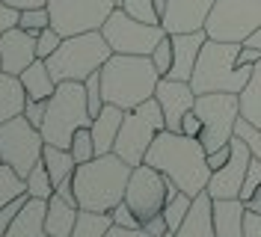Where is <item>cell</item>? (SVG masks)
Returning a JSON list of instances; mask_svg holds the SVG:
<instances>
[{
  "label": "cell",
  "mask_w": 261,
  "mask_h": 237,
  "mask_svg": "<svg viewBox=\"0 0 261 237\" xmlns=\"http://www.w3.org/2000/svg\"><path fill=\"white\" fill-rule=\"evenodd\" d=\"M146 163L161 169L166 178H172L187 196H199L208 190V181H211V166H208V151L202 140L196 137H187L181 130H161L151 148L146 154Z\"/></svg>",
  "instance_id": "6da1fadb"
},
{
  "label": "cell",
  "mask_w": 261,
  "mask_h": 237,
  "mask_svg": "<svg viewBox=\"0 0 261 237\" xmlns=\"http://www.w3.org/2000/svg\"><path fill=\"white\" fill-rule=\"evenodd\" d=\"M130 172H134V166L128 160H122L116 151L98 154V157L86 160V163H77V169H74V193H77L81 210L110 214L125 199Z\"/></svg>",
  "instance_id": "7a4b0ae2"
},
{
  "label": "cell",
  "mask_w": 261,
  "mask_h": 237,
  "mask_svg": "<svg viewBox=\"0 0 261 237\" xmlns=\"http://www.w3.org/2000/svg\"><path fill=\"white\" fill-rule=\"evenodd\" d=\"M161 83V71L154 68L151 57L137 54H113L101 65V89L104 101L116 104L122 110H134L143 101L154 98Z\"/></svg>",
  "instance_id": "3957f363"
},
{
  "label": "cell",
  "mask_w": 261,
  "mask_h": 237,
  "mask_svg": "<svg viewBox=\"0 0 261 237\" xmlns=\"http://www.w3.org/2000/svg\"><path fill=\"white\" fill-rule=\"evenodd\" d=\"M238 50H241L238 42L208 39L202 54H199V60H196L193 77H190L193 92L196 95H205V92L241 95V89L246 86V80L252 74V65H238Z\"/></svg>",
  "instance_id": "277c9868"
},
{
  "label": "cell",
  "mask_w": 261,
  "mask_h": 237,
  "mask_svg": "<svg viewBox=\"0 0 261 237\" xmlns=\"http://www.w3.org/2000/svg\"><path fill=\"white\" fill-rule=\"evenodd\" d=\"M113 57V47L104 39L101 30L77 33V36H65L63 45L48 57V68L57 83L63 80H86L89 74L101 71V65Z\"/></svg>",
  "instance_id": "5b68a950"
},
{
  "label": "cell",
  "mask_w": 261,
  "mask_h": 237,
  "mask_svg": "<svg viewBox=\"0 0 261 237\" xmlns=\"http://www.w3.org/2000/svg\"><path fill=\"white\" fill-rule=\"evenodd\" d=\"M89 125H92V113H89V101H86V86L81 80L57 83V92L48 98V116L42 125L45 142L68 148L74 140V130Z\"/></svg>",
  "instance_id": "8992f818"
},
{
  "label": "cell",
  "mask_w": 261,
  "mask_h": 237,
  "mask_svg": "<svg viewBox=\"0 0 261 237\" xmlns=\"http://www.w3.org/2000/svg\"><path fill=\"white\" fill-rule=\"evenodd\" d=\"M161 130H166V116H163L158 98H148L140 107L125 110V122L116 137L113 151L122 160H128L130 166H140V163H146L148 148Z\"/></svg>",
  "instance_id": "52a82bcc"
},
{
  "label": "cell",
  "mask_w": 261,
  "mask_h": 237,
  "mask_svg": "<svg viewBox=\"0 0 261 237\" xmlns=\"http://www.w3.org/2000/svg\"><path fill=\"white\" fill-rule=\"evenodd\" d=\"M199 116H202V145L205 151L211 154L217 148H223L231 142L234 137V125L241 119V95L234 92H205L196 95V107Z\"/></svg>",
  "instance_id": "ba28073f"
},
{
  "label": "cell",
  "mask_w": 261,
  "mask_h": 237,
  "mask_svg": "<svg viewBox=\"0 0 261 237\" xmlns=\"http://www.w3.org/2000/svg\"><path fill=\"white\" fill-rule=\"evenodd\" d=\"M42 151L45 137L24 113L0 125V160L9 163L21 178H27L36 163H42Z\"/></svg>",
  "instance_id": "9c48e42d"
},
{
  "label": "cell",
  "mask_w": 261,
  "mask_h": 237,
  "mask_svg": "<svg viewBox=\"0 0 261 237\" xmlns=\"http://www.w3.org/2000/svg\"><path fill=\"white\" fill-rule=\"evenodd\" d=\"M258 27H261V0H217L208 21H205L208 39L238 42V45H244Z\"/></svg>",
  "instance_id": "30bf717a"
},
{
  "label": "cell",
  "mask_w": 261,
  "mask_h": 237,
  "mask_svg": "<svg viewBox=\"0 0 261 237\" xmlns=\"http://www.w3.org/2000/svg\"><path fill=\"white\" fill-rule=\"evenodd\" d=\"M101 33L110 42L113 54H137V57H151V50L161 45L163 36H169L163 30V24L137 21L134 15H128L119 6L113 9V15L107 18V24L101 27Z\"/></svg>",
  "instance_id": "8fae6325"
},
{
  "label": "cell",
  "mask_w": 261,
  "mask_h": 237,
  "mask_svg": "<svg viewBox=\"0 0 261 237\" xmlns=\"http://www.w3.org/2000/svg\"><path fill=\"white\" fill-rule=\"evenodd\" d=\"M116 6L119 0H48L50 27H57L63 36L101 30Z\"/></svg>",
  "instance_id": "7c38bea8"
},
{
  "label": "cell",
  "mask_w": 261,
  "mask_h": 237,
  "mask_svg": "<svg viewBox=\"0 0 261 237\" xmlns=\"http://www.w3.org/2000/svg\"><path fill=\"white\" fill-rule=\"evenodd\" d=\"M125 202H128L137 217L146 222L148 217L154 214H163V205H166V175L148 163H140L134 166L128 181V190H125Z\"/></svg>",
  "instance_id": "4fadbf2b"
},
{
  "label": "cell",
  "mask_w": 261,
  "mask_h": 237,
  "mask_svg": "<svg viewBox=\"0 0 261 237\" xmlns=\"http://www.w3.org/2000/svg\"><path fill=\"white\" fill-rule=\"evenodd\" d=\"M249 163H252V151L241 137H231V157L226 166L214 169L211 181H208V196L211 199H238L241 190H244L246 172H249Z\"/></svg>",
  "instance_id": "5bb4252c"
},
{
  "label": "cell",
  "mask_w": 261,
  "mask_h": 237,
  "mask_svg": "<svg viewBox=\"0 0 261 237\" xmlns=\"http://www.w3.org/2000/svg\"><path fill=\"white\" fill-rule=\"evenodd\" d=\"M154 98H158L163 116H166V127H169V130H181L184 116L196 107V92H193V86H190L187 80L161 77Z\"/></svg>",
  "instance_id": "9a60e30c"
},
{
  "label": "cell",
  "mask_w": 261,
  "mask_h": 237,
  "mask_svg": "<svg viewBox=\"0 0 261 237\" xmlns=\"http://www.w3.org/2000/svg\"><path fill=\"white\" fill-rule=\"evenodd\" d=\"M39 33H30L24 27H12L0 36V63L6 74H21L30 63L39 60V42H36Z\"/></svg>",
  "instance_id": "2e32d148"
},
{
  "label": "cell",
  "mask_w": 261,
  "mask_h": 237,
  "mask_svg": "<svg viewBox=\"0 0 261 237\" xmlns=\"http://www.w3.org/2000/svg\"><path fill=\"white\" fill-rule=\"evenodd\" d=\"M217 0H169L163 12V30L169 33H193L205 30V21L211 15Z\"/></svg>",
  "instance_id": "e0dca14e"
},
{
  "label": "cell",
  "mask_w": 261,
  "mask_h": 237,
  "mask_svg": "<svg viewBox=\"0 0 261 237\" xmlns=\"http://www.w3.org/2000/svg\"><path fill=\"white\" fill-rule=\"evenodd\" d=\"M208 42V33L205 30H193V33H172V47H175V60H172V68L166 77L175 80H187L193 77L196 60L202 54V47Z\"/></svg>",
  "instance_id": "ac0fdd59"
},
{
  "label": "cell",
  "mask_w": 261,
  "mask_h": 237,
  "mask_svg": "<svg viewBox=\"0 0 261 237\" xmlns=\"http://www.w3.org/2000/svg\"><path fill=\"white\" fill-rule=\"evenodd\" d=\"M175 237H217V228H214V199L208 196V190L193 199V207L187 210V217L178 225Z\"/></svg>",
  "instance_id": "d6986e66"
},
{
  "label": "cell",
  "mask_w": 261,
  "mask_h": 237,
  "mask_svg": "<svg viewBox=\"0 0 261 237\" xmlns=\"http://www.w3.org/2000/svg\"><path fill=\"white\" fill-rule=\"evenodd\" d=\"M45 214H48V199H33L30 196L3 237H48Z\"/></svg>",
  "instance_id": "ffe728a7"
},
{
  "label": "cell",
  "mask_w": 261,
  "mask_h": 237,
  "mask_svg": "<svg viewBox=\"0 0 261 237\" xmlns=\"http://www.w3.org/2000/svg\"><path fill=\"white\" fill-rule=\"evenodd\" d=\"M122 122H125V110L116 107V104H104L101 113L92 119L89 130H92L98 154H110V151H113L116 137H119V130H122Z\"/></svg>",
  "instance_id": "44dd1931"
},
{
  "label": "cell",
  "mask_w": 261,
  "mask_h": 237,
  "mask_svg": "<svg viewBox=\"0 0 261 237\" xmlns=\"http://www.w3.org/2000/svg\"><path fill=\"white\" fill-rule=\"evenodd\" d=\"M244 199H214V228L217 237H244Z\"/></svg>",
  "instance_id": "7402d4cb"
},
{
  "label": "cell",
  "mask_w": 261,
  "mask_h": 237,
  "mask_svg": "<svg viewBox=\"0 0 261 237\" xmlns=\"http://www.w3.org/2000/svg\"><path fill=\"white\" fill-rule=\"evenodd\" d=\"M77 214H81V207L65 202L63 196L54 193L48 199V214H45L48 237H71L74 234V225H77Z\"/></svg>",
  "instance_id": "603a6c76"
},
{
  "label": "cell",
  "mask_w": 261,
  "mask_h": 237,
  "mask_svg": "<svg viewBox=\"0 0 261 237\" xmlns=\"http://www.w3.org/2000/svg\"><path fill=\"white\" fill-rule=\"evenodd\" d=\"M18 77H21V83H24L27 98L48 101L50 95L57 92V80H54V74H50L48 60H36V63H30L21 74H18Z\"/></svg>",
  "instance_id": "cb8c5ba5"
},
{
  "label": "cell",
  "mask_w": 261,
  "mask_h": 237,
  "mask_svg": "<svg viewBox=\"0 0 261 237\" xmlns=\"http://www.w3.org/2000/svg\"><path fill=\"white\" fill-rule=\"evenodd\" d=\"M27 107V92H24V83L18 74H6L0 71V125L21 116Z\"/></svg>",
  "instance_id": "d4e9b609"
},
{
  "label": "cell",
  "mask_w": 261,
  "mask_h": 237,
  "mask_svg": "<svg viewBox=\"0 0 261 237\" xmlns=\"http://www.w3.org/2000/svg\"><path fill=\"white\" fill-rule=\"evenodd\" d=\"M42 160H45V166H48L54 187H57L60 181H65V178H74L77 160H74V154H71V148H60V145H54V142H45Z\"/></svg>",
  "instance_id": "484cf974"
},
{
  "label": "cell",
  "mask_w": 261,
  "mask_h": 237,
  "mask_svg": "<svg viewBox=\"0 0 261 237\" xmlns=\"http://www.w3.org/2000/svg\"><path fill=\"white\" fill-rule=\"evenodd\" d=\"M241 116L252 125H261V60L252 65V74L241 89Z\"/></svg>",
  "instance_id": "4316f807"
},
{
  "label": "cell",
  "mask_w": 261,
  "mask_h": 237,
  "mask_svg": "<svg viewBox=\"0 0 261 237\" xmlns=\"http://www.w3.org/2000/svg\"><path fill=\"white\" fill-rule=\"evenodd\" d=\"M113 225V214H101V210H81L77 225L71 237H104Z\"/></svg>",
  "instance_id": "83f0119b"
},
{
  "label": "cell",
  "mask_w": 261,
  "mask_h": 237,
  "mask_svg": "<svg viewBox=\"0 0 261 237\" xmlns=\"http://www.w3.org/2000/svg\"><path fill=\"white\" fill-rule=\"evenodd\" d=\"M27 193V181L9 166V163H0V207L15 202L18 196Z\"/></svg>",
  "instance_id": "f1b7e54d"
},
{
  "label": "cell",
  "mask_w": 261,
  "mask_h": 237,
  "mask_svg": "<svg viewBox=\"0 0 261 237\" xmlns=\"http://www.w3.org/2000/svg\"><path fill=\"white\" fill-rule=\"evenodd\" d=\"M190 207H193V196H187L184 190H178L175 196L166 199V205H163V217H166V222H169V231H172V234L178 231V225L184 222V217H187Z\"/></svg>",
  "instance_id": "f546056e"
},
{
  "label": "cell",
  "mask_w": 261,
  "mask_h": 237,
  "mask_svg": "<svg viewBox=\"0 0 261 237\" xmlns=\"http://www.w3.org/2000/svg\"><path fill=\"white\" fill-rule=\"evenodd\" d=\"M24 181H27V196H33V199H50L54 190H57L54 181H50V172H48V166H45V160L36 163Z\"/></svg>",
  "instance_id": "4dcf8cb0"
},
{
  "label": "cell",
  "mask_w": 261,
  "mask_h": 237,
  "mask_svg": "<svg viewBox=\"0 0 261 237\" xmlns=\"http://www.w3.org/2000/svg\"><path fill=\"white\" fill-rule=\"evenodd\" d=\"M119 9H125L128 15L146 24H161V12L154 6V0H119Z\"/></svg>",
  "instance_id": "1f68e13d"
},
{
  "label": "cell",
  "mask_w": 261,
  "mask_h": 237,
  "mask_svg": "<svg viewBox=\"0 0 261 237\" xmlns=\"http://www.w3.org/2000/svg\"><path fill=\"white\" fill-rule=\"evenodd\" d=\"M68 148H71V154H74L77 163H86V160L98 157L95 140H92V130H89V127H77V130H74V140H71Z\"/></svg>",
  "instance_id": "d6a6232c"
},
{
  "label": "cell",
  "mask_w": 261,
  "mask_h": 237,
  "mask_svg": "<svg viewBox=\"0 0 261 237\" xmlns=\"http://www.w3.org/2000/svg\"><path fill=\"white\" fill-rule=\"evenodd\" d=\"M234 137H241V140L249 145V151H252V157L261 160V125H252L249 119H238V125H234Z\"/></svg>",
  "instance_id": "836d02e7"
},
{
  "label": "cell",
  "mask_w": 261,
  "mask_h": 237,
  "mask_svg": "<svg viewBox=\"0 0 261 237\" xmlns=\"http://www.w3.org/2000/svg\"><path fill=\"white\" fill-rule=\"evenodd\" d=\"M172 60H175L172 36H163L161 45L151 50V63H154V68H158V71H161V77H166V74H169V68H172Z\"/></svg>",
  "instance_id": "e575fe53"
},
{
  "label": "cell",
  "mask_w": 261,
  "mask_h": 237,
  "mask_svg": "<svg viewBox=\"0 0 261 237\" xmlns=\"http://www.w3.org/2000/svg\"><path fill=\"white\" fill-rule=\"evenodd\" d=\"M83 86H86V101H89V113H92V119H95L98 113H101V107L107 104V101H104V89H101V71L89 74V77L83 80Z\"/></svg>",
  "instance_id": "d590c367"
},
{
  "label": "cell",
  "mask_w": 261,
  "mask_h": 237,
  "mask_svg": "<svg viewBox=\"0 0 261 237\" xmlns=\"http://www.w3.org/2000/svg\"><path fill=\"white\" fill-rule=\"evenodd\" d=\"M18 27H24V30H30V33H42L45 27H50L48 6H39V9H27V12H21Z\"/></svg>",
  "instance_id": "8d00e7d4"
},
{
  "label": "cell",
  "mask_w": 261,
  "mask_h": 237,
  "mask_svg": "<svg viewBox=\"0 0 261 237\" xmlns=\"http://www.w3.org/2000/svg\"><path fill=\"white\" fill-rule=\"evenodd\" d=\"M63 39L65 36L57 30V27H45V30L36 36V42H39V47H36V50H39V60H48L50 54L63 45Z\"/></svg>",
  "instance_id": "74e56055"
},
{
  "label": "cell",
  "mask_w": 261,
  "mask_h": 237,
  "mask_svg": "<svg viewBox=\"0 0 261 237\" xmlns=\"http://www.w3.org/2000/svg\"><path fill=\"white\" fill-rule=\"evenodd\" d=\"M110 214H113V222H116V225H125V228H140V225H143V220L137 217V210H134V207L125 202V199H122V202H119L113 210H110Z\"/></svg>",
  "instance_id": "f35d334b"
},
{
  "label": "cell",
  "mask_w": 261,
  "mask_h": 237,
  "mask_svg": "<svg viewBox=\"0 0 261 237\" xmlns=\"http://www.w3.org/2000/svg\"><path fill=\"white\" fill-rule=\"evenodd\" d=\"M24 116L30 119V125H36L39 130H42V125H45V116H48V101H36V98H27Z\"/></svg>",
  "instance_id": "ab89813d"
},
{
  "label": "cell",
  "mask_w": 261,
  "mask_h": 237,
  "mask_svg": "<svg viewBox=\"0 0 261 237\" xmlns=\"http://www.w3.org/2000/svg\"><path fill=\"white\" fill-rule=\"evenodd\" d=\"M18 21H21V12L12 9L6 0H0V36L6 30H12V27H18Z\"/></svg>",
  "instance_id": "60d3db41"
},
{
  "label": "cell",
  "mask_w": 261,
  "mask_h": 237,
  "mask_svg": "<svg viewBox=\"0 0 261 237\" xmlns=\"http://www.w3.org/2000/svg\"><path fill=\"white\" fill-rule=\"evenodd\" d=\"M202 116H199V113L196 110H190L187 113V116H184V122H181V134H187V137H196V140H199V137H202Z\"/></svg>",
  "instance_id": "b9f144b4"
},
{
  "label": "cell",
  "mask_w": 261,
  "mask_h": 237,
  "mask_svg": "<svg viewBox=\"0 0 261 237\" xmlns=\"http://www.w3.org/2000/svg\"><path fill=\"white\" fill-rule=\"evenodd\" d=\"M143 228H146L148 234H154V237L169 234V222H166V217H163V214H154V217H148V220L143 222Z\"/></svg>",
  "instance_id": "7bdbcfd3"
},
{
  "label": "cell",
  "mask_w": 261,
  "mask_h": 237,
  "mask_svg": "<svg viewBox=\"0 0 261 237\" xmlns=\"http://www.w3.org/2000/svg\"><path fill=\"white\" fill-rule=\"evenodd\" d=\"M244 237H261V214L246 210L244 214Z\"/></svg>",
  "instance_id": "ee69618b"
},
{
  "label": "cell",
  "mask_w": 261,
  "mask_h": 237,
  "mask_svg": "<svg viewBox=\"0 0 261 237\" xmlns=\"http://www.w3.org/2000/svg\"><path fill=\"white\" fill-rule=\"evenodd\" d=\"M104 237H154V234H148L146 228H143V225H140V228H125V225H110V231H107V234Z\"/></svg>",
  "instance_id": "f6af8a7d"
},
{
  "label": "cell",
  "mask_w": 261,
  "mask_h": 237,
  "mask_svg": "<svg viewBox=\"0 0 261 237\" xmlns=\"http://www.w3.org/2000/svg\"><path fill=\"white\" fill-rule=\"evenodd\" d=\"M258 60H261V47L241 45V50H238V65H255Z\"/></svg>",
  "instance_id": "bcb514c9"
},
{
  "label": "cell",
  "mask_w": 261,
  "mask_h": 237,
  "mask_svg": "<svg viewBox=\"0 0 261 237\" xmlns=\"http://www.w3.org/2000/svg\"><path fill=\"white\" fill-rule=\"evenodd\" d=\"M228 157H231V142L208 154V166H211V169H220V166H226V163H228Z\"/></svg>",
  "instance_id": "7dc6e473"
},
{
  "label": "cell",
  "mask_w": 261,
  "mask_h": 237,
  "mask_svg": "<svg viewBox=\"0 0 261 237\" xmlns=\"http://www.w3.org/2000/svg\"><path fill=\"white\" fill-rule=\"evenodd\" d=\"M12 9L18 12H27V9H39V6H48V0H6Z\"/></svg>",
  "instance_id": "c3c4849f"
},
{
  "label": "cell",
  "mask_w": 261,
  "mask_h": 237,
  "mask_svg": "<svg viewBox=\"0 0 261 237\" xmlns=\"http://www.w3.org/2000/svg\"><path fill=\"white\" fill-rule=\"evenodd\" d=\"M244 205H246V210H258V214H261V190H255L252 196H246Z\"/></svg>",
  "instance_id": "681fc988"
},
{
  "label": "cell",
  "mask_w": 261,
  "mask_h": 237,
  "mask_svg": "<svg viewBox=\"0 0 261 237\" xmlns=\"http://www.w3.org/2000/svg\"><path fill=\"white\" fill-rule=\"evenodd\" d=\"M244 45H252V47H261V27L255 33H252V36H249V39H246Z\"/></svg>",
  "instance_id": "f907efd6"
},
{
  "label": "cell",
  "mask_w": 261,
  "mask_h": 237,
  "mask_svg": "<svg viewBox=\"0 0 261 237\" xmlns=\"http://www.w3.org/2000/svg\"><path fill=\"white\" fill-rule=\"evenodd\" d=\"M166 3H169V0H154V6H158V12H161V21H163V12H166Z\"/></svg>",
  "instance_id": "816d5d0a"
},
{
  "label": "cell",
  "mask_w": 261,
  "mask_h": 237,
  "mask_svg": "<svg viewBox=\"0 0 261 237\" xmlns=\"http://www.w3.org/2000/svg\"><path fill=\"white\" fill-rule=\"evenodd\" d=\"M163 237H175V234H172V231H169V234H163Z\"/></svg>",
  "instance_id": "f5cc1de1"
},
{
  "label": "cell",
  "mask_w": 261,
  "mask_h": 237,
  "mask_svg": "<svg viewBox=\"0 0 261 237\" xmlns=\"http://www.w3.org/2000/svg\"><path fill=\"white\" fill-rule=\"evenodd\" d=\"M0 71H3V63H0Z\"/></svg>",
  "instance_id": "db71d44e"
},
{
  "label": "cell",
  "mask_w": 261,
  "mask_h": 237,
  "mask_svg": "<svg viewBox=\"0 0 261 237\" xmlns=\"http://www.w3.org/2000/svg\"><path fill=\"white\" fill-rule=\"evenodd\" d=\"M0 163H3V160H0Z\"/></svg>",
  "instance_id": "11a10c76"
}]
</instances>
